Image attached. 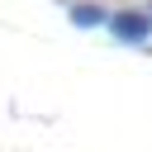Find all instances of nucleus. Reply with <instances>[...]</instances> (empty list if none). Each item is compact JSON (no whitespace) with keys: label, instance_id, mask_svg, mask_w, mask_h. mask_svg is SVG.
I'll use <instances>...</instances> for the list:
<instances>
[{"label":"nucleus","instance_id":"f257e3e1","mask_svg":"<svg viewBox=\"0 0 152 152\" xmlns=\"http://www.w3.org/2000/svg\"><path fill=\"white\" fill-rule=\"evenodd\" d=\"M109 28H114L119 43H142V38L152 33V14H142V10H119V14H109Z\"/></svg>","mask_w":152,"mask_h":152},{"label":"nucleus","instance_id":"f03ea898","mask_svg":"<svg viewBox=\"0 0 152 152\" xmlns=\"http://www.w3.org/2000/svg\"><path fill=\"white\" fill-rule=\"evenodd\" d=\"M71 24L76 28H100V24H109V14L100 5H71Z\"/></svg>","mask_w":152,"mask_h":152}]
</instances>
